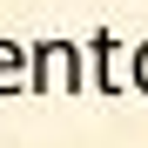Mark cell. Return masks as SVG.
<instances>
[{"mask_svg":"<svg viewBox=\"0 0 148 148\" xmlns=\"http://www.w3.org/2000/svg\"><path fill=\"white\" fill-rule=\"evenodd\" d=\"M81 54H88V88L94 94H121V34H88L81 40Z\"/></svg>","mask_w":148,"mask_h":148,"instance_id":"2","label":"cell"},{"mask_svg":"<svg viewBox=\"0 0 148 148\" xmlns=\"http://www.w3.org/2000/svg\"><path fill=\"white\" fill-rule=\"evenodd\" d=\"M27 88L34 94H61V88L81 94L88 88L81 81V40H40L34 54H27Z\"/></svg>","mask_w":148,"mask_h":148,"instance_id":"1","label":"cell"},{"mask_svg":"<svg viewBox=\"0 0 148 148\" xmlns=\"http://www.w3.org/2000/svg\"><path fill=\"white\" fill-rule=\"evenodd\" d=\"M135 88L148 94V40H135Z\"/></svg>","mask_w":148,"mask_h":148,"instance_id":"4","label":"cell"},{"mask_svg":"<svg viewBox=\"0 0 148 148\" xmlns=\"http://www.w3.org/2000/svg\"><path fill=\"white\" fill-rule=\"evenodd\" d=\"M27 88V47L20 40H0V94Z\"/></svg>","mask_w":148,"mask_h":148,"instance_id":"3","label":"cell"}]
</instances>
